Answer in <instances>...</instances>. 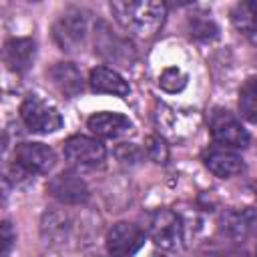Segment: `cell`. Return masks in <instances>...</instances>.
Wrapping results in <instances>:
<instances>
[{
    "label": "cell",
    "mask_w": 257,
    "mask_h": 257,
    "mask_svg": "<svg viewBox=\"0 0 257 257\" xmlns=\"http://www.w3.org/2000/svg\"><path fill=\"white\" fill-rule=\"evenodd\" d=\"M110 10L118 24L131 34L149 40L155 38L167 16V4L157 0H139V2H112Z\"/></svg>",
    "instance_id": "6da1fadb"
},
{
    "label": "cell",
    "mask_w": 257,
    "mask_h": 257,
    "mask_svg": "<svg viewBox=\"0 0 257 257\" xmlns=\"http://www.w3.org/2000/svg\"><path fill=\"white\" fill-rule=\"evenodd\" d=\"M147 233L151 241L167 251H175L183 247V221L171 209H157L149 217Z\"/></svg>",
    "instance_id": "7a4b0ae2"
},
{
    "label": "cell",
    "mask_w": 257,
    "mask_h": 257,
    "mask_svg": "<svg viewBox=\"0 0 257 257\" xmlns=\"http://www.w3.org/2000/svg\"><path fill=\"white\" fill-rule=\"evenodd\" d=\"M20 118L28 126V131L40 133V135L54 133L62 126L60 112L36 94H30L24 98V102L20 104Z\"/></svg>",
    "instance_id": "3957f363"
},
{
    "label": "cell",
    "mask_w": 257,
    "mask_h": 257,
    "mask_svg": "<svg viewBox=\"0 0 257 257\" xmlns=\"http://www.w3.org/2000/svg\"><path fill=\"white\" fill-rule=\"evenodd\" d=\"M209 131H211L213 141L219 147L245 149L249 145V133L225 108H213L211 110V114H209Z\"/></svg>",
    "instance_id": "277c9868"
},
{
    "label": "cell",
    "mask_w": 257,
    "mask_h": 257,
    "mask_svg": "<svg viewBox=\"0 0 257 257\" xmlns=\"http://www.w3.org/2000/svg\"><path fill=\"white\" fill-rule=\"evenodd\" d=\"M94 50L106 58L108 62L120 64V66H131L135 60V48L133 44L118 36L114 30H110V26L106 22H98L96 30H94Z\"/></svg>",
    "instance_id": "5b68a950"
},
{
    "label": "cell",
    "mask_w": 257,
    "mask_h": 257,
    "mask_svg": "<svg viewBox=\"0 0 257 257\" xmlns=\"http://www.w3.org/2000/svg\"><path fill=\"white\" fill-rule=\"evenodd\" d=\"M54 151L44 143H22L16 147L14 169L20 175L48 173L54 167Z\"/></svg>",
    "instance_id": "8992f818"
},
{
    "label": "cell",
    "mask_w": 257,
    "mask_h": 257,
    "mask_svg": "<svg viewBox=\"0 0 257 257\" xmlns=\"http://www.w3.org/2000/svg\"><path fill=\"white\" fill-rule=\"evenodd\" d=\"M145 245V231L135 223H114L106 233V251L110 257H133Z\"/></svg>",
    "instance_id": "52a82bcc"
},
{
    "label": "cell",
    "mask_w": 257,
    "mask_h": 257,
    "mask_svg": "<svg viewBox=\"0 0 257 257\" xmlns=\"http://www.w3.org/2000/svg\"><path fill=\"white\" fill-rule=\"evenodd\" d=\"M64 159L74 167H96L104 161L106 149L100 141L84 135H74L62 145Z\"/></svg>",
    "instance_id": "ba28073f"
},
{
    "label": "cell",
    "mask_w": 257,
    "mask_h": 257,
    "mask_svg": "<svg viewBox=\"0 0 257 257\" xmlns=\"http://www.w3.org/2000/svg\"><path fill=\"white\" fill-rule=\"evenodd\" d=\"M86 34V16L78 8L62 12L54 24V38L62 50H76Z\"/></svg>",
    "instance_id": "9c48e42d"
},
{
    "label": "cell",
    "mask_w": 257,
    "mask_h": 257,
    "mask_svg": "<svg viewBox=\"0 0 257 257\" xmlns=\"http://www.w3.org/2000/svg\"><path fill=\"white\" fill-rule=\"evenodd\" d=\"M48 193L66 205H80L88 199L86 183L72 171H64L48 181Z\"/></svg>",
    "instance_id": "30bf717a"
},
{
    "label": "cell",
    "mask_w": 257,
    "mask_h": 257,
    "mask_svg": "<svg viewBox=\"0 0 257 257\" xmlns=\"http://www.w3.org/2000/svg\"><path fill=\"white\" fill-rule=\"evenodd\" d=\"M203 163H205V167H207L213 175H217V177H221V179L235 177V175H239V173L245 169L243 159H241L233 149L219 147V145L205 149V153H203Z\"/></svg>",
    "instance_id": "8fae6325"
},
{
    "label": "cell",
    "mask_w": 257,
    "mask_h": 257,
    "mask_svg": "<svg viewBox=\"0 0 257 257\" xmlns=\"http://www.w3.org/2000/svg\"><path fill=\"white\" fill-rule=\"evenodd\" d=\"M221 229L225 235H229L235 241H243L257 233V211L251 207L227 211L221 219Z\"/></svg>",
    "instance_id": "7c38bea8"
},
{
    "label": "cell",
    "mask_w": 257,
    "mask_h": 257,
    "mask_svg": "<svg viewBox=\"0 0 257 257\" xmlns=\"http://www.w3.org/2000/svg\"><path fill=\"white\" fill-rule=\"evenodd\" d=\"M36 58V42L32 38H10L4 44V62L12 72H26Z\"/></svg>",
    "instance_id": "4fadbf2b"
},
{
    "label": "cell",
    "mask_w": 257,
    "mask_h": 257,
    "mask_svg": "<svg viewBox=\"0 0 257 257\" xmlns=\"http://www.w3.org/2000/svg\"><path fill=\"white\" fill-rule=\"evenodd\" d=\"M88 128L98 135V137H104V139H114V137H120L124 133L131 131V120L128 116L120 114V112H94L92 116H88L86 120Z\"/></svg>",
    "instance_id": "5bb4252c"
},
{
    "label": "cell",
    "mask_w": 257,
    "mask_h": 257,
    "mask_svg": "<svg viewBox=\"0 0 257 257\" xmlns=\"http://www.w3.org/2000/svg\"><path fill=\"white\" fill-rule=\"evenodd\" d=\"M90 88L94 92H106V94H114V96H126L128 94V84L126 80L112 68L108 66H96L90 70L88 76Z\"/></svg>",
    "instance_id": "9a60e30c"
},
{
    "label": "cell",
    "mask_w": 257,
    "mask_h": 257,
    "mask_svg": "<svg viewBox=\"0 0 257 257\" xmlns=\"http://www.w3.org/2000/svg\"><path fill=\"white\" fill-rule=\"evenodd\" d=\"M48 76L52 78L54 86L68 98L76 96L82 90V76L72 62H56L48 70Z\"/></svg>",
    "instance_id": "2e32d148"
},
{
    "label": "cell",
    "mask_w": 257,
    "mask_h": 257,
    "mask_svg": "<svg viewBox=\"0 0 257 257\" xmlns=\"http://www.w3.org/2000/svg\"><path fill=\"white\" fill-rule=\"evenodd\" d=\"M231 20L239 32L257 44V2H239L231 12Z\"/></svg>",
    "instance_id": "e0dca14e"
},
{
    "label": "cell",
    "mask_w": 257,
    "mask_h": 257,
    "mask_svg": "<svg viewBox=\"0 0 257 257\" xmlns=\"http://www.w3.org/2000/svg\"><path fill=\"white\" fill-rule=\"evenodd\" d=\"M239 112L245 120L257 122V78H247L239 88Z\"/></svg>",
    "instance_id": "ac0fdd59"
},
{
    "label": "cell",
    "mask_w": 257,
    "mask_h": 257,
    "mask_svg": "<svg viewBox=\"0 0 257 257\" xmlns=\"http://www.w3.org/2000/svg\"><path fill=\"white\" fill-rule=\"evenodd\" d=\"M159 86L165 92H181L187 86V74L179 66H169L159 76Z\"/></svg>",
    "instance_id": "d6986e66"
},
{
    "label": "cell",
    "mask_w": 257,
    "mask_h": 257,
    "mask_svg": "<svg viewBox=\"0 0 257 257\" xmlns=\"http://www.w3.org/2000/svg\"><path fill=\"white\" fill-rule=\"evenodd\" d=\"M217 32H219L217 24L213 20H209V18H195V20H191V36H195V38L211 40V38L217 36Z\"/></svg>",
    "instance_id": "ffe728a7"
},
{
    "label": "cell",
    "mask_w": 257,
    "mask_h": 257,
    "mask_svg": "<svg viewBox=\"0 0 257 257\" xmlns=\"http://www.w3.org/2000/svg\"><path fill=\"white\" fill-rule=\"evenodd\" d=\"M147 155L155 163H167L169 159V149L161 137H149L147 139Z\"/></svg>",
    "instance_id": "44dd1931"
},
{
    "label": "cell",
    "mask_w": 257,
    "mask_h": 257,
    "mask_svg": "<svg viewBox=\"0 0 257 257\" xmlns=\"http://www.w3.org/2000/svg\"><path fill=\"white\" fill-rule=\"evenodd\" d=\"M14 239H16V233H14L12 225H10L8 221H4V223H2V257H8Z\"/></svg>",
    "instance_id": "7402d4cb"
},
{
    "label": "cell",
    "mask_w": 257,
    "mask_h": 257,
    "mask_svg": "<svg viewBox=\"0 0 257 257\" xmlns=\"http://www.w3.org/2000/svg\"><path fill=\"white\" fill-rule=\"evenodd\" d=\"M153 257H167V255H153Z\"/></svg>",
    "instance_id": "603a6c76"
},
{
    "label": "cell",
    "mask_w": 257,
    "mask_h": 257,
    "mask_svg": "<svg viewBox=\"0 0 257 257\" xmlns=\"http://www.w3.org/2000/svg\"><path fill=\"white\" fill-rule=\"evenodd\" d=\"M255 255H257V253H255Z\"/></svg>",
    "instance_id": "cb8c5ba5"
}]
</instances>
